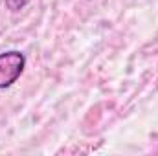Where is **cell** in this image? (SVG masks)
Returning <instances> with one entry per match:
<instances>
[{"label": "cell", "mask_w": 158, "mask_h": 156, "mask_svg": "<svg viewBox=\"0 0 158 156\" xmlns=\"http://www.w3.org/2000/svg\"><path fill=\"white\" fill-rule=\"evenodd\" d=\"M26 68V55L19 50L0 53V90L9 88L22 76Z\"/></svg>", "instance_id": "cell-1"}, {"label": "cell", "mask_w": 158, "mask_h": 156, "mask_svg": "<svg viewBox=\"0 0 158 156\" xmlns=\"http://www.w3.org/2000/svg\"><path fill=\"white\" fill-rule=\"evenodd\" d=\"M6 2V7L11 11V13H19V11H22L31 0H4Z\"/></svg>", "instance_id": "cell-2"}]
</instances>
